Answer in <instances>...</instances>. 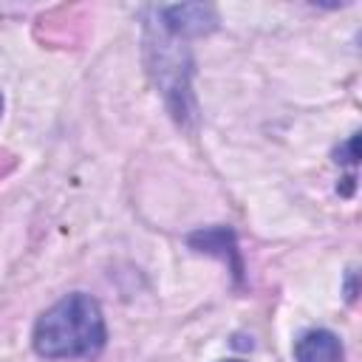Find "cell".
<instances>
[{"label":"cell","mask_w":362,"mask_h":362,"mask_svg":"<svg viewBox=\"0 0 362 362\" xmlns=\"http://www.w3.org/2000/svg\"><path fill=\"white\" fill-rule=\"evenodd\" d=\"M156 14V20L161 23L164 31L175 34V37H195V34H206L218 25V14L212 6H201V3H184V6H158L150 8Z\"/></svg>","instance_id":"obj_3"},{"label":"cell","mask_w":362,"mask_h":362,"mask_svg":"<svg viewBox=\"0 0 362 362\" xmlns=\"http://www.w3.org/2000/svg\"><path fill=\"white\" fill-rule=\"evenodd\" d=\"M0 113H3V99H0Z\"/></svg>","instance_id":"obj_7"},{"label":"cell","mask_w":362,"mask_h":362,"mask_svg":"<svg viewBox=\"0 0 362 362\" xmlns=\"http://www.w3.org/2000/svg\"><path fill=\"white\" fill-rule=\"evenodd\" d=\"M342 359V342L337 334L325 328L305 331L294 342V362H339Z\"/></svg>","instance_id":"obj_4"},{"label":"cell","mask_w":362,"mask_h":362,"mask_svg":"<svg viewBox=\"0 0 362 362\" xmlns=\"http://www.w3.org/2000/svg\"><path fill=\"white\" fill-rule=\"evenodd\" d=\"M221 362H243V359H221Z\"/></svg>","instance_id":"obj_6"},{"label":"cell","mask_w":362,"mask_h":362,"mask_svg":"<svg viewBox=\"0 0 362 362\" xmlns=\"http://www.w3.org/2000/svg\"><path fill=\"white\" fill-rule=\"evenodd\" d=\"M153 14V11H150ZM181 37L161 28L158 20L147 23V65L156 76V85L161 88L173 116L178 122H187L195 116L192 93H189V57L178 45Z\"/></svg>","instance_id":"obj_2"},{"label":"cell","mask_w":362,"mask_h":362,"mask_svg":"<svg viewBox=\"0 0 362 362\" xmlns=\"http://www.w3.org/2000/svg\"><path fill=\"white\" fill-rule=\"evenodd\" d=\"M189 246H195L198 252H206V255H221L223 260H229L235 277H240L243 266H240V257H238V246H235V235H232V229H226V226L201 229V232L189 235Z\"/></svg>","instance_id":"obj_5"},{"label":"cell","mask_w":362,"mask_h":362,"mask_svg":"<svg viewBox=\"0 0 362 362\" xmlns=\"http://www.w3.org/2000/svg\"><path fill=\"white\" fill-rule=\"evenodd\" d=\"M105 348V317L90 294H68L34 325V351L45 359H90Z\"/></svg>","instance_id":"obj_1"}]
</instances>
